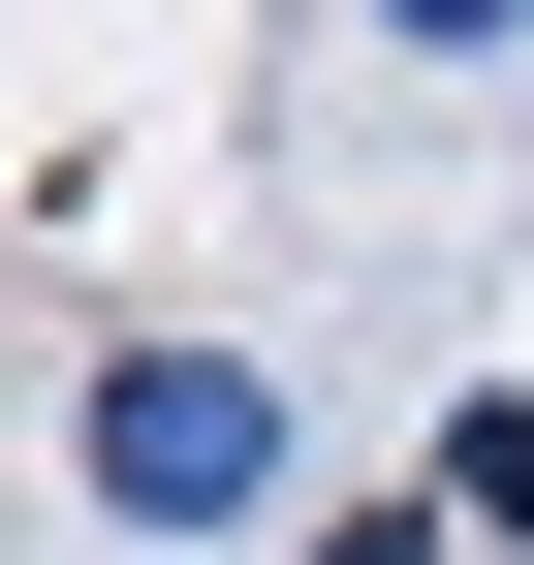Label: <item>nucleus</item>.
Returning <instances> with one entry per match:
<instances>
[{
  "label": "nucleus",
  "instance_id": "obj_4",
  "mask_svg": "<svg viewBox=\"0 0 534 565\" xmlns=\"http://www.w3.org/2000/svg\"><path fill=\"white\" fill-rule=\"evenodd\" d=\"M440 534H472V503H314V565H440Z\"/></svg>",
  "mask_w": 534,
  "mask_h": 565
},
{
  "label": "nucleus",
  "instance_id": "obj_2",
  "mask_svg": "<svg viewBox=\"0 0 534 565\" xmlns=\"http://www.w3.org/2000/svg\"><path fill=\"white\" fill-rule=\"evenodd\" d=\"M440 503H472V534H534V408H472V440H440Z\"/></svg>",
  "mask_w": 534,
  "mask_h": 565
},
{
  "label": "nucleus",
  "instance_id": "obj_1",
  "mask_svg": "<svg viewBox=\"0 0 534 565\" xmlns=\"http://www.w3.org/2000/svg\"><path fill=\"white\" fill-rule=\"evenodd\" d=\"M95 503L126 534H252L284 503V377H252V345H126L95 377Z\"/></svg>",
  "mask_w": 534,
  "mask_h": 565
},
{
  "label": "nucleus",
  "instance_id": "obj_3",
  "mask_svg": "<svg viewBox=\"0 0 534 565\" xmlns=\"http://www.w3.org/2000/svg\"><path fill=\"white\" fill-rule=\"evenodd\" d=\"M377 32H409V63H534V0H377Z\"/></svg>",
  "mask_w": 534,
  "mask_h": 565
}]
</instances>
